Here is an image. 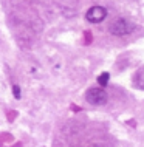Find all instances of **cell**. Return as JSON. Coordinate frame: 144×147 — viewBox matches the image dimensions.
I'll use <instances>...</instances> for the list:
<instances>
[{"label": "cell", "mask_w": 144, "mask_h": 147, "mask_svg": "<svg viewBox=\"0 0 144 147\" xmlns=\"http://www.w3.org/2000/svg\"><path fill=\"white\" fill-rule=\"evenodd\" d=\"M85 101L91 105H104L109 101V94L101 87H91L85 91Z\"/></svg>", "instance_id": "obj_1"}, {"label": "cell", "mask_w": 144, "mask_h": 147, "mask_svg": "<svg viewBox=\"0 0 144 147\" xmlns=\"http://www.w3.org/2000/svg\"><path fill=\"white\" fill-rule=\"evenodd\" d=\"M133 30H135L133 23L129 22L127 19H122V17L115 19L109 26V31L113 36H126V34H130Z\"/></svg>", "instance_id": "obj_2"}, {"label": "cell", "mask_w": 144, "mask_h": 147, "mask_svg": "<svg viewBox=\"0 0 144 147\" xmlns=\"http://www.w3.org/2000/svg\"><path fill=\"white\" fill-rule=\"evenodd\" d=\"M105 17H107V9L101 5L91 6L85 13V19H87V22H90V23H101V22L105 20Z\"/></svg>", "instance_id": "obj_3"}, {"label": "cell", "mask_w": 144, "mask_h": 147, "mask_svg": "<svg viewBox=\"0 0 144 147\" xmlns=\"http://www.w3.org/2000/svg\"><path fill=\"white\" fill-rule=\"evenodd\" d=\"M133 82L139 90H144V68H139L137 71V74L133 78Z\"/></svg>", "instance_id": "obj_4"}, {"label": "cell", "mask_w": 144, "mask_h": 147, "mask_svg": "<svg viewBox=\"0 0 144 147\" xmlns=\"http://www.w3.org/2000/svg\"><path fill=\"white\" fill-rule=\"evenodd\" d=\"M98 85L101 87V88H104V87H107V84H109V81H110V73H107V71H104V73H101L98 76Z\"/></svg>", "instance_id": "obj_5"}, {"label": "cell", "mask_w": 144, "mask_h": 147, "mask_svg": "<svg viewBox=\"0 0 144 147\" xmlns=\"http://www.w3.org/2000/svg\"><path fill=\"white\" fill-rule=\"evenodd\" d=\"M13 94H14V98H16V99H20V98H22L20 87H19L17 84H14V85H13Z\"/></svg>", "instance_id": "obj_6"}, {"label": "cell", "mask_w": 144, "mask_h": 147, "mask_svg": "<svg viewBox=\"0 0 144 147\" xmlns=\"http://www.w3.org/2000/svg\"><path fill=\"white\" fill-rule=\"evenodd\" d=\"M90 147H104V146H101V144H95V146H90Z\"/></svg>", "instance_id": "obj_7"}]
</instances>
